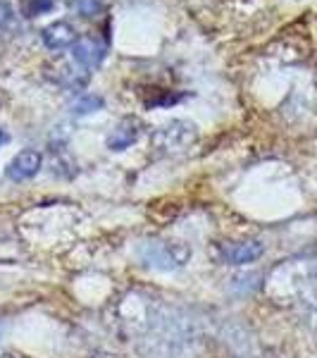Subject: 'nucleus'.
<instances>
[{
    "mask_svg": "<svg viewBox=\"0 0 317 358\" xmlns=\"http://www.w3.org/2000/svg\"><path fill=\"white\" fill-rule=\"evenodd\" d=\"M124 327L143 358H193L200 346L196 322L184 310L151 296H131L122 303Z\"/></svg>",
    "mask_w": 317,
    "mask_h": 358,
    "instance_id": "1",
    "label": "nucleus"
},
{
    "mask_svg": "<svg viewBox=\"0 0 317 358\" xmlns=\"http://www.w3.org/2000/svg\"><path fill=\"white\" fill-rule=\"evenodd\" d=\"M274 287H284V294H289L291 301L303 308L308 315L317 317V265H289L279 268L272 277Z\"/></svg>",
    "mask_w": 317,
    "mask_h": 358,
    "instance_id": "2",
    "label": "nucleus"
},
{
    "mask_svg": "<svg viewBox=\"0 0 317 358\" xmlns=\"http://www.w3.org/2000/svg\"><path fill=\"white\" fill-rule=\"evenodd\" d=\"M138 261L158 273H175L191 261V246L184 241L153 239L138 248Z\"/></svg>",
    "mask_w": 317,
    "mask_h": 358,
    "instance_id": "3",
    "label": "nucleus"
},
{
    "mask_svg": "<svg viewBox=\"0 0 317 358\" xmlns=\"http://www.w3.org/2000/svg\"><path fill=\"white\" fill-rule=\"evenodd\" d=\"M196 141H198V127L189 120H170L160 129H155L151 136L153 148L165 155L189 151L191 146H196Z\"/></svg>",
    "mask_w": 317,
    "mask_h": 358,
    "instance_id": "4",
    "label": "nucleus"
},
{
    "mask_svg": "<svg viewBox=\"0 0 317 358\" xmlns=\"http://www.w3.org/2000/svg\"><path fill=\"white\" fill-rule=\"evenodd\" d=\"M72 55L79 67L96 69V67H101L103 60H105L108 43H103L101 38H96V36H79L77 43L72 45Z\"/></svg>",
    "mask_w": 317,
    "mask_h": 358,
    "instance_id": "5",
    "label": "nucleus"
},
{
    "mask_svg": "<svg viewBox=\"0 0 317 358\" xmlns=\"http://www.w3.org/2000/svg\"><path fill=\"white\" fill-rule=\"evenodd\" d=\"M43 165V155L36 151V148H24L10 160L8 165V179L13 182H29L41 172Z\"/></svg>",
    "mask_w": 317,
    "mask_h": 358,
    "instance_id": "6",
    "label": "nucleus"
},
{
    "mask_svg": "<svg viewBox=\"0 0 317 358\" xmlns=\"http://www.w3.org/2000/svg\"><path fill=\"white\" fill-rule=\"evenodd\" d=\"M265 253V246L260 241L256 239H244V241H229L222 248V256L224 263H232V265H249L256 263Z\"/></svg>",
    "mask_w": 317,
    "mask_h": 358,
    "instance_id": "7",
    "label": "nucleus"
},
{
    "mask_svg": "<svg viewBox=\"0 0 317 358\" xmlns=\"http://www.w3.org/2000/svg\"><path fill=\"white\" fill-rule=\"evenodd\" d=\"M41 38H43L45 48L60 53V50H65V48H72L79 36H77V31H74V27L67 24V22H53V24H48L41 31Z\"/></svg>",
    "mask_w": 317,
    "mask_h": 358,
    "instance_id": "8",
    "label": "nucleus"
},
{
    "mask_svg": "<svg viewBox=\"0 0 317 358\" xmlns=\"http://www.w3.org/2000/svg\"><path fill=\"white\" fill-rule=\"evenodd\" d=\"M138 134H141V122H138L136 117H124L122 122L110 131L105 143L110 151H124L131 143H136Z\"/></svg>",
    "mask_w": 317,
    "mask_h": 358,
    "instance_id": "9",
    "label": "nucleus"
},
{
    "mask_svg": "<svg viewBox=\"0 0 317 358\" xmlns=\"http://www.w3.org/2000/svg\"><path fill=\"white\" fill-rule=\"evenodd\" d=\"M110 5H112V0H72L69 8L79 17H84V20H94V17L105 13Z\"/></svg>",
    "mask_w": 317,
    "mask_h": 358,
    "instance_id": "10",
    "label": "nucleus"
},
{
    "mask_svg": "<svg viewBox=\"0 0 317 358\" xmlns=\"http://www.w3.org/2000/svg\"><path fill=\"white\" fill-rule=\"evenodd\" d=\"M57 79L65 86H69V89H79V86H84L89 82V72H86L84 67L74 69V65H62L60 72H57Z\"/></svg>",
    "mask_w": 317,
    "mask_h": 358,
    "instance_id": "11",
    "label": "nucleus"
},
{
    "mask_svg": "<svg viewBox=\"0 0 317 358\" xmlns=\"http://www.w3.org/2000/svg\"><path fill=\"white\" fill-rule=\"evenodd\" d=\"M103 106H105V101H103L101 96L89 94V96H82L79 101L72 103V113L74 115H91V113L103 110Z\"/></svg>",
    "mask_w": 317,
    "mask_h": 358,
    "instance_id": "12",
    "label": "nucleus"
},
{
    "mask_svg": "<svg viewBox=\"0 0 317 358\" xmlns=\"http://www.w3.org/2000/svg\"><path fill=\"white\" fill-rule=\"evenodd\" d=\"M55 5V0H20V10L24 17H38V15H45L50 13Z\"/></svg>",
    "mask_w": 317,
    "mask_h": 358,
    "instance_id": "13",
    "label": "nucleus"
},
{
    "mask_svg": "<svg viewBox=\"0 0 317 358\" xmlns=\"http://www.w3.org/2000/svg\"><path fill=\"white\" fill-rule=\"evenodd\" d=\"M13 17H15L13 8H10L8 3H3V0H0V29L8 27L10 22H13Z\"/></svg>",
    "mask_w": 317,
    "mask_h": 358,
    "instance_id": "14",
    "label": "nucleus"
},
{
    "mask_svg": "<svg viewBox=\"0 0 317 358\" xmlns=\"http://www.w3.org/2000/svg\"><path fill=\"white\" fill-rule=\"evenodd\" d=\"M5 141H8V134H5V129H0V146H3Z\"/></svg>",
    "mask_w": 317,
    "mask_h": 358,
    "instance_id": "15",
    "label": "nucleus"
}]
</instances>
